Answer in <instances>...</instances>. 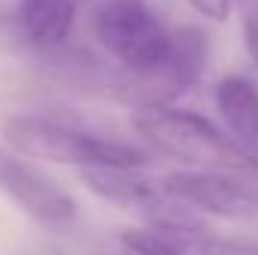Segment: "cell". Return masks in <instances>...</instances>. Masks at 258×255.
<instances>
[{"label": "cell", "instance_id": "obj_1", "mask_svg": "<svg viewBox=\"0 0 258 255\" xmlns=\"http://www.w3.org/2000/svg\"><path fill=\"white\" fill-rule=\"evenodd\" d=\"M3 135L9 147L27 159H45L57 165L84 168H144L150 159L141 147L96 135L45 114H15L6 120Z\"/></svg>", "mask_w": 258, "mask_h": 255}, {"label": "cell", "instance_id": "obj_2", "mask_svg": "<svg viewBox=\"0 0 258 255\" xmlns=\"http://www.w3.org/2000/svg\"><path fill=\"white\" fill-rule=\"evenodd\" d=\"M135 132L153 144V150L186 162L198 171H231L258 174V162L249 159L228 132L213 126L207 117L171 108V105H144L135 111Z\"/></svg>", "mask_w": 258, "mask_h": 255}, {"label": "cell", "instance_id": "obj_3", "mask_svg": "<svg viewBox=\"0 0 258 255\" xmlns=\"http://www.w3.org/2000/svg\"><path fill=\"white\" fill-rule=\"evenodd\" d=\"M93 33L129 75H144L165 63L174 39L147 0H105L96 9Z\"/></svg>", "mask_w": 258, "mask_h": 255}, {"label": "cell", "instance_id": "obj_4", "mask_svg": "<svg viewBox=\"0 0 258 255\" xmlns=\"http://www.w3.org/2000/svg\"><path fill=\"white\" fill-rule=\"evenodd\" d=\"M81 183L96 198L135 213L144 225H198L195 213L165 189L162 180H150L138 174V168H84Z\"/></svg>", "mask_w": 258, "mask_h": 255}, {"label": "cell", "instance_id": "obj_5", "mask_svg": "<svg viewBox=\"0 0 258 255\" xmlns=\"http://www.w3.org/2000/svg\"><path fill=\"white\" fill-rule=\"evenodd\" d=\"M0 195L15 201L30 219L51 231H63L75 222V201L36 165L21 159L15 150L0 147Z\"/></svg>", "mask_w": 258, "mask_h": 255}, {"label": "cell", "instance_id": "obj_6", "mask_svg": "<svg viewBox=\"0 0 258 255\" xmlns=\"http://www.w3.org/2000/svg\"><path fill=\"white\" fill-rule=\"evenodd\" d=\"M204 63H207V36L195 27H180L174 30L171 54L165 57V63H159L153 72L144 75H129L120 87L129 99L138 102V108L168 105L174 96L189 90L201 78Z\"/></svg>", "mask_w": 258, "mask_h": 255}, {"label": "cell", "instance_id": "obj_7", "mask_svg": "<svg viewBox=\"0 0 258 255\" xmlns=\"http://www.w3.org/2000/svg\"><path fill=\"white\" fill-rule=\"evenodd\" d=\"M162 183L192 213L198 210L225 219H243L258 213V186L243 180V174L186 168V171L165 174Z\"/></svg>", "mask_w": 258, "mask_h": 255}, {"label": "cell", "instance_id": "obj_8", "mask_svg": "<svg viewBox=\"0 0 258 255\" xmlns=\"http://www.w3.org/2000/svg\"><path fill=\"white\" fill-rule=\"evenodd\" d=\"M120 243L132 255H258V243L219 237L201 225H144L126 228Z\"/></svg>", "mask_w": 258, "mask_h": 255}, {"label": "cell", "instance_id": "obj_9", "mask_svg": "<svg viewBox=\"0 0 258 255\" xmlns=\"http://www.w3.org/2000/svg\"><path fill=\"white\" fill-rule=\"evenodd\" d=\"M213 102L228 138L258 162V87L243 75H228L216 84Z\"/></svg>", "mask_w": 258, "mask_h": 255}, {"label": "cell", "instance_id": "obj_10", "mask_svg": "<svg viewBox=\"0 0 258 255\" xmlns=\"http://www.w3.org/2000/svg\"><path fill=\"white\" fill-rule=\"evenodd\" d=\"M75 0H18V27L27 42L39 48H54L69 39L75 27Z\"/></svg>", "mask_w": 258, "mask_h": 255}, {"label": "cell", "instance_id": "obj_11", "mask_svg": "<svg viewBox=\"0 0 258 255\" xmlns=\"http://www.w3.org/2000/svg\"><path fill=\"white\" fill-rule=\"evenodd\" d=\"M243 45L258 72V0H246L243 6Z\"/></svg>", "mask_w": 258, "mask_h": 255}, {"label": "cell", "instance_id": "obj_12", "mask_svg": "<svg viewBox=\"0 0 258 255\" xmlns=\"http://www.w3.org/2000/svg\"><path fill=\"white\" fill-rule=\"evenodd\" d=\"M186 3L192 6L201 18H207V21H213V24H222V21H228L234 0H186Z\"/></svg>", "mask_w": 258, "mask_h": 255}]
</instances>
